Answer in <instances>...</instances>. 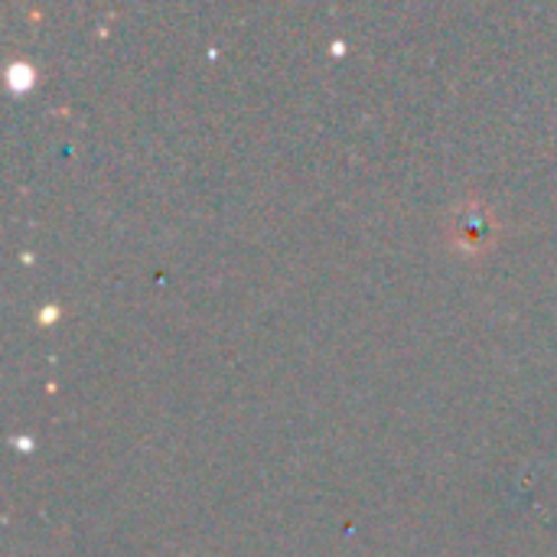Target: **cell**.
<instances>
[{"mask_svg":"<svg viewBox=\"0 0 557 557\" xmlns=\"http://www.w3.org/2000/svg\"><path fill=\"white\" fill-rule=\"evenodd\" d=\"M450 232H454V238H457L463 248L480 251V248H486V245L496 238V222H493V215H490L483 206L470 202V206L457 209Z\"/></svg>","mask_w":557,"mask_h":557,"instance_id":"obj_1","label":"cell"}]
</instances>
